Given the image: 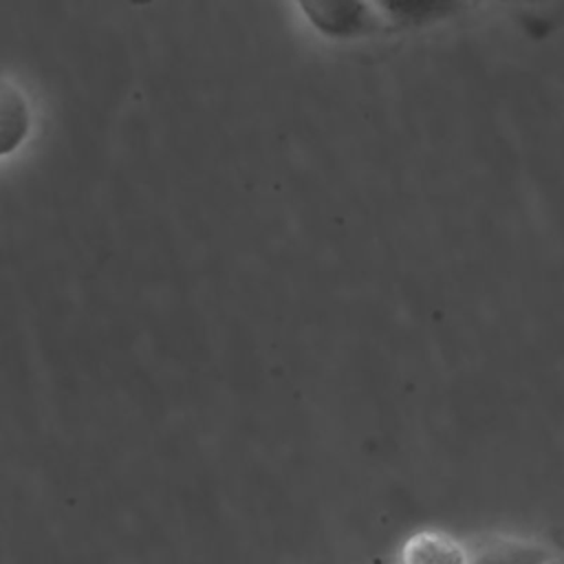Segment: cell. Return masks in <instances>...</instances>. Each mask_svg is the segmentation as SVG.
<instances>
[{
	"instance_id": "cell-1",
	"label": "cell",
	"mask_w": 564,
	"mask_h": 564,
	"mask_svg": "<svg viewBox=\"0 0 564 564\" xmlns=\"http://www.w3.org/2000/svg\"><path fill=\"white\" fill-rule=\"evenodd\" d=\"M306 22L328 40H357L386 22L372 0H293Z\"/></svg>"
},
{
	"instance_id": "cell-2",
	"label": "cell",
	"mask_w": 564,
	"mask_h": 564,
	"mask_svg": "<svg viewBox=\"0 0 564 564\" xmlns=\"http://www.w3.org/2000/svg\"><path fill=\"white\" fill-rule=\"evenodd\" d=\"M474 0H372L386 24L412 29L430 26L463 13Z\"/></svg>"
},
{
	"instance_id": "cell-3",
	"label": "cell",
	"mask_w": 564,
	"mask_h": 564,
	"mask_svg": "<svg viewBox=\"0 0 564 564\" xmlns=\"http://www.w3.org/2000/svg\"><path fill=\"white\" fill-rule=\"evenodd\" d=\"M33 128V110L24 90L11 82H2L0 93V152L9 156L20 150Z\"/></svg>"
},
{
	"instance_id": "cell-4",
	"label": "cell",
	"mask_w": 564,
	"mask_h": 564,
	"mask_svg": "<svg viewBox=\"0 0 564 564\" xmlns=\"http://www.w3.org/2000/svg\"><path fill=\"white\" fill-rule=\"evenodd\" d=\"M397 564H469V553L447 533L419 531L401 544Z\"/></svg>"
},
{
	"instance_id": "cell-5",
	"label": "cell",
	"mask_w": 564,
	"mask_h": 564,
	"mask_svg": "<svg viewBox=\"0 0 564 564\" xmlns=\"http://www.w3.org/2000/svg\"><path fill=\"white\" fill-rule=\"evenodd\" d=\"M555 555L529 540L496 538L469 555V564H553Z\"/></svg>"
},
{
	"instance_id": "cell-6",
	"label": "cell",
	"mask_w": 564,
	"mask_h": 564,
	"mask_svg": "<svg viewBox=\"0 0 564 564\" xmlns=\"http://www.w3.org/2000/svg\"><path fill=\"white\" fill-rule=\"evenodd\" d=\"M496 2H507V4H535V2H544V0H496Z\"/></svg>"
},
{
	"instance_id": "cell-7",
	"label": "cell",
	"mask_w": 564,
	"mask_h": 564,
	"mask_svg": "<svg viewBox=\"0 0 564 564\" xmlns=\"http://www.w3.org/2000/svg\"><path fill=\"white\" fill-rule=\"evenodd\" d=\"M553 564H564V555H555V560H553Z\"/></svg>"
}]
</instances>
